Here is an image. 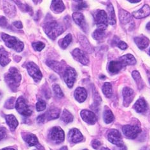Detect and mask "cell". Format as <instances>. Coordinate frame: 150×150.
<instances>
[{
  "instance_id": "obj_1",
  "label": "cell",
  "mask_w": 150,
  "mask_h": 150,
  "mask_svg": "<svg viewBox=\"0 0 150 150\" xmlns=\"http://www.w3.org/2000/svg\"><path fill=\"white\" fill-rule=\"evenodd\" d=\"M21 78V75L18 69L15 67H11L5 75V80L10 88L13 91H16L20 85Z\"/></svg>"
},
{
  "instance_id": "obj_2",
  "label": "cell",
  "mask_w": 150,
  "mask_h": 150,
  "mask_svg": "<svg viewBox=\"0 0 150 150\" xmlns=\"http://www.w3.org/2000/svg\"><path fill=\"white\" fill-rule=\"evenodd\" d=\"M43 29L47 36L52 40H55L56 38L61 35L64 31L62 26L55 21L47 22L44 25Z\"/></svg>"
},
{
  "instance_id": "obj_3",
  "label": "cell",
  "mask_w": 150,
  "mask_h": 150,
  "mask_svg": "<svg viewBox=\"0 0 150 150\" xmlns=\"http://www.w3.org/2000/svg\"><path fill=\"white\" fill-rule=\"evenodd\" d=\"M2 40L4 41L6 47L12 48L17 52H21L24 49V43L17 38L3 33Z\"/></svg>"
},
{
  "instance_id": "obj_4",
  "label": "cell",
  "mask_w": 150,
  "mask_h": 150,
  "mask_svg": "<svg viewBox=\"0 0 150 150\" xmlns=\"http://www.w3.org/2000/svg\"><path fill=\"white\" fill-rule=\"evenodd\" d=\"M95 22L98 29L105 30L108 25V17L104 10H97L94 15Z\"/></svg>"
},
{
  "instance_id": "obj_5",
  "label": "cell",
  "mask_w": 150,
  "mask_h": 150,
  "mask_svg": "<svg viewBox=\"0 0 150 150\" xmlns=\"http://www.w3.org/2000/svg\"><path fill=\"white\" fill-rule=\"evenodd\" d=\"M16 108L21 115L25 117H29L32 114V110L26 104L23 97H19L17 99L16 103Z\"/></svg>"
},
{
  "instance_id": "obj_6",
  "label": "cell",
  "mask_w": 150,
  "mask_h": 150,
  "mask_svg": "<svg viewBox=\"0 0 150 150\" xmlns=\"http://www.w3.org/2000/svg\"><path fill=\"white\" fill-rule=\"evenodd\" d=\"M50 139L56 144L61 143L64 140V132L63 130L59 127H55L52 128L48 134Z\"/></svg>"
},
{
  "instance_id": "obj_7",
  "label": "cell",
  "mask_w": 150,
  "mask_h": 150,
  "mask_svg": "<svg viewBox=\"0 0 150 150\" xmlns=\"http://www.w3.org/2000/svg\"><path fill=\"white\" fill-rule=\"evenodd\" d=\"M108 140L112 144H113L118 147L122 148L124 146L123 144V141L122 140V137L121 134L120 133L118 130L116 129H111L109 131L108 134Z\"/></svg>"
},
{
  "instance_id": "obj_8",
  "label": "cell",
  "mask_w": 150,
  "mask_h": 150,
  "mask_svg": "<svg viewBox=\"0 0 150 150\" xmlns=\"http://www.w3.org/2000/svg\"><path fill=\"white\" fill-rule=\"evenodd\" d=\"M26 67H27L28 73L36 82H38L42 80L43 76L42 72L36 64L34 62H28L26 64Z\"/></svg>"
},
{
  "instance_id": "obj_9",
  "label": "cell",
  "mask_w": 150,
  "mask_h": 150,
  "mask_svg": "<svg viewBox=\"0 0 150 150\" xmlns=\"http://www.w3.org/2000/svg\"><path fill=\"white\" fill-rule=\"evenodd\" d=\"M76 78V72L72 67H68L64 71V80L69 88H72Z\"/></svg>"
},
{
  "instance_id": "obj_10",
  "label": "cell",
  "mask_w": 150,
  "mask_h": 150,
  "mask_svg": "<svg viewBox=\"0 0 150 150\" xmlns=\"http://www.w3.org/2000/svg\"><path fill=\"white\" fill-rule=\"evenodd\" d=\"M122 131L126 137L134 139L137 137L139 134L141 133V129L136 125H126L123 127Z\"/></svg>"
},
{
  "instance_id": "obj_11",
  "label": "cell",
  "mask_w": 150,
  "mask_h": 150,
  "mask_svg": "<svg viewBox=\"0 0 150 150\" xmlns=\"http://www.w3.org/2000/svg\"><path fill=\"white\" fill-rule=\"evenodd\" d=\"M119 18L120 21L122 25L124 26L129 25V28L130 29L131 28H133L132 24L134 25V21L132 19V16H131L128 12H127V11L123 9L120 10Z\"/></svg>"
},
{
  "instance_id": "obj_12",
  "label": "cell",
  "mask_w": 150,
  "mask_h": 150,
  "mask_svg": "<svg viewBox=\"0 0 150 150\" xmlns=\"http://www.w3.org/2000/svg\"><path fill=\"white\" fill-rule=\"evenodd\" d=\"M72 55L77 61L80 62L82 64L87 65L89 63V59L87 54L79 48L74 49L72 52Z\"/></svg>"
},
{
  "instance_id": "obj_13",
  "label": "cell",
  "mask_w": 150,
  "mask_h": 150,
  "mask_svg": "<svg viewBox=\"0 0 150 150\" xmlns=\"http://www.w3.org/2000/svg\"><path fill=\"white\" fill-rule=\"evenodd\" d=\"M81 117L82 119L88 124L93 125L97 122V117L94 112L91 111L83 110L81 111Z\"/></svg>"
},
{
  "instance_id": "obj_14",
  "label": "cell",
  "mask_w": 150,
  "mask_h": 150,
  "mask_svg": "<svg viewBox=\"0 0 150 150\" xmlns=\"http://www.w3.org/2000/svg\"><path fill=\"white\" fill-rule=\"evenodd\" d=\"M122 93L123 97V105L125 107L129 106L134 97V91L129 87H125L123 89Z\"/></svg>"
},
{
  "instance_id": "obj_15",
  "label": "cell",
  "mask_w": 150,
  "mask_h": 150,
  "mask_svg": "<svg viewBox=\"0 0 150 150\" xmlns=\"http://www.w3.org/2000/svg\"><path fill=\"white\" fill-rule=\"evenodd\" d=\"M73 18L76 23L80 26V28L86 31L87 29V24L86 23L83 15L80 12H74L73 14Z\"/></svg>"
},
{
  "instance_id": "obj_16",
  "label": "cell",
  "mask_w": 150,
  "mask_h": 150,
  "mask_svg": "<svg viewBox=\"0 0 150 150\" xmlns=\"http://www.w3.org/2000/svg\"><path fill=\"white\" fill-rule=\"evenodd\" d=\"M69 140L73 143H77L83 140V137L81 133L76 129H71L68 134Z\"/></svg>"
},
{
  "instance_id": "obj_17",
  "label": "cell",
  "mask_w": 150,
  "mask_h": 150,
  "mask_svg": "<svg viewBox=\"0 0 150 150\" xmlns=\"http://www.w3.org/2000/svg\"><path fill=\"white\" fill-rule=\"evenodd\" d=\"M150 15V7L148 5H145L137 12H134L132 13L134 17L136 18H142L148 17Z\"/></svg>"
},
{
  "instance_id": "obj_18",
  "label": "cell",
  "mask_w": 150,
  "mask_h": 150,
  "mask_svg": "<svg viewBox=\"0 0 150 150\" xmlns=\"http://www.w3.org/2000/svg\"><path fill=\"white\" fill-rule=\"evenodd\" d=\"M134 42L137 45V46L140 48V49H144L147 48L149 44V40L147 37L143 35L136 37L134 38Z\"/></svg>"
},
{
  "instance_id": "obj_19",
  "label": "cell",
  "mask_w": 150,
  "mask_h": 150,
  "mask_svg": "<svg viewBox=\"0 0 150 150\" xmlns=\"http://www.w3.org/2000/svg\"><path fill=\"white\" fill-rule=\"evenodd\" d=\"M74 97L79 103H83L87 97V91L82 87L77 88L74 91Z\"/></svg>"
},
{
  "instance_id": "obj_20",
  "label": "cell",
  "mask_w": 150,
  "mask_h": 150,
  "mask_svg": "<svg viewBox=\"0 0 150 150\" xmlns=\"http://www.w3.org/2000/svg\"><path fill=\"white\" fill-rule=\"evenodd\" d=\"M120 61L121 62V63L124 67L129 65H134L136 64V59L131 54H127L122 56L120 59Z\"/></svg>"
},
{
  "instance_id": "obj_21",
  "label": "cell",
  "mask_w": 150,
  "mask_h": 150,
  "mask_svg": "<svg viewBox=\"0 0 150 150\" xmlns=\"http://www.w3.org/2000/svg\"><path fill=\"white\" fill-rule=\"evenodd\" d=\"M124 67L120 61H111L109 64V71L112 74L118 73Z\"/></svg>"
},
{
  "instance_id": "obj_22",
  "label": "cell",
  "mask_w": 150,
  "mask_h": 150,
  "mask_svg": "<svg viewBox=\"0 0 150 150\" xmlns=\"http://www.w3.org/2000/svg\"><path fill=\"white\" fill-rule=\"evenodd\" d=\"M51 9L55 13H59L63 12L65 9V6L62 1H52Z\"/></svg>"
},
{
  "instance_id": "obj_23",
  "label": "cell",
  "mask_w": 150,
  "mask_h": 150,
  "mask_svg": "<svg viewBox=\"0 0 150 150\" xmlns=\"http://www.w3.org/2000/svg\"><path fill=\"white\" fill-rule=\"evenodd\" d=\"M9 54L3 47L0 48V64L2 66H5L10 62Z\"/></svg>"
},
{
  "instance_id": "obj_24",
  "label": "cell",
  "mask_w": 150,
  "mask_h": 150,
  "mask_svg": "<svg viewBox=\"0 0 150 150\" xmlns=\"http://www.w3.org/2000/svg\"><path fill=\"white\" fill-rule=\"evenodd\" d=\"M5 119L7 124L9 126L11 130H15L18 126V121L17 118L13 115H8L5 116Z\"/></svg>"
},
{
  "instance_id": "obj_25",
  "label": "cell",
  "mask_w": 150,
  "mask_h": 150,
  "mask_svg": "<svg viewBox=\"0 0 150 150\" xmlns=\"http://www.w3.org/2000/svg\"><path fill=\"white\" fill-rule=\"evenodd\" d=\"M134 108L137 112H144L147 109L146 100L142 98L139 99L134 104Z\"/></svg>"
},
{
  "instance_id": "obj_26",
  "label": "cell",
  "mask_w": 150,
  "mask_h": 150,
  "mask_svg": "<svg viewBox=\"0 0 150 150\" xmlns=\"http://www.w3.org/2000/svg\"><path fill=\"white\" fill-rule=\"evenodd\" d=\"M107 10L108 13V22L111 25L116 24V17L114 8L111 3H109L107 6Z\"/></svg>"
},
{
  "instance_id": "obj_27",
  "label": "cell",
  "mask_w": 150,
  "mask_h": 150,
  "mask_svg": "<svg viewBox=\"0 0 150 150\" xmlns=\"http://www.w3.org/2000/svg\"><path fill=\"white\" fill-rule=\"evenodd\" d=\"M60 115V111L57 108H50L47 112L45 113L46 119L47 118L48 120H54L58 118Z\"/></svg>"
},
{
  "instance_id": "obj_28",
  "label": "cell",
  "mask_w": 150,
  "mask_h": 150,
  "mask_svg": "<svg viewBox=\"0 0 150 150\" xmlns=\"http://www.w3.org/2000/svg\"><path fill=\"white\" fill-rule=\"evenodd\" d=\"M47 65L54 70L55 72L60 73L62 71V65L60 62L54 61H50L47 62Z\"/></svg>"
},
{
  "instance_id": "obj_29",
  "label": "cell",
  "mask_w": 150,
  "mask_h": 150,
  "mask_svg": "<svg viewBox=\"0 0 150 150\" xmlns=\"http://www.w3.org/2000/svg\"><path fill=\"white\" fill-rule=\"evenodd\" d=\"M132 76L134 78L135 81L136 82L139 89H142L143 87V81H142L139 73L137 71H134L132 73Z\"/></svg>"
},
{
  "instance_id": "obj_30",
  "label": "cell",
  "mask_w": 150,
  "mask_h": 150,
  "mask_svg": "<svg viewBox=\"0 0 150 150\" xmlns=\"http://www.w3.org/2000/svg\"><path fill=\"white\" fill-rule=\"evenodd\" d=\"M103 118H104V120L105 123L108 124V123H110L114 120L115 117H114V115L112 114V112L111 110H106L104 111Z\"/></svg>"
},
{
  "instance_id": "obj_31",
  "label": "cell",
  "mask_w": 150,
  "mask_h": 150,
  "mask_svg": "<svg viewBox=\"0 0 150 150\" xmlns=\"http://www.w3.org/2000/svg\"><path fill=\"white\" fill-rule=\"evenodd\" d=\"M61 120L66 123H71L73 121V116L67 110H64L61 116Z\"/></svg>"
},
{
  "instance_id": "obj_32",
  "label": "cell",
  "mask_w": 150,
  "mask_h": 150,
  "mask_svg": "<svg viewBox=\"0 0 150 150\" xmlns=\"http://www.w3.org/2000/svg\"><path fill=\"white\" fill-rule=\"evenodd\" d=\"M25 141L30 146H33L36 145L38 143V141L35 135L34 134H28L26 136Z\"/></svg>"
},
{
  "instance_id": "obj_33",
  "label": "cell",
  "mask_w": 150,
  "mask_h": 150,
  "mask_svg": "<svg viewBox=\"0 0 150 150\" xmlns=\"http://www.w3.org/2000/svg\"><path fill=\"white\" fill-rule=\"evenodd\" d=\"M104 94L106 97H110L112 96V85L110 83H105L102 88Z\"/></svg>"
},
{
  "instance_id": "obj_34",
  "label": "cell",
  "mask_w": 150,
  "mask_h": 150,
  "mask_svg": "<svg viewBox=\"0 0 150 150\" xmlns=\"http://www.w3.org/2000/svg\"><path fill=\"white\" fill-rule=\"evenodd\" d=\"M72 36H71V34L67 35L61 41V43L60 44L61 47L63 49H65V48H66L69 46V45L71 43V42H72Z\"/></svg>"
},
{
  "instance_id": "obj_35",
  "label": "cell",
  "mask_w": 150,
  "mask_h": 150,
  "mask_svg": "<svg viewBox=\"0 0 150 150\" xmlns=\"http://www.w3.org/2000/svg\"><path fill=\"white\" fill-rule=\"evenodd\" d=\"M92 36L93 37V38L97 40H100L101 39H103L105 36V30L97 28V29H96V31L93 32Z\"/></svg>"
},
{
  "instance_id": "obj_36",
  "label": "cell",
  "mask_w": 150,
  "mask_h": 150,
  "mask_svg": "<svg viewBox=\"0 0 150 150\" xmlns=\"http://www.w3.org/2000/svg\"><path fill=\"white\" fill-rule=\"evenodd\" d=\"M32 46L34 48V49L36 51H42L43 48L45 47V45L43 43L38 42H34L32 43Z\"/></svg>"
},
{
  "instance_id": "obj_37",
  "label": "cell",
  "mask_w": 150,
  "mask_h": 150,
  "mask_svg": "<svg viewBox=\"0 0 150 150\" xmlns=\"http://www.w3.org/2000/svg\"><path fill=\"white\" fill-rule=\"evenodd\" d=\"M36 110L38 111H43L45 110L46 108V103L44 100H40L38 101V103H36Z\"/></svg>"
},
{
  "instance_id": "obj_38",
  "label": "cell",
  "mask_w": 150,
  "mask_h": 150,
  "mask_svg": "<svg viewBox=\"0 0 150 150\" xmlns=\"http://www.w3.org/2000/svg\"><path fill=\"white\" fill-rule=\"evenodd\" d=\"M53 88H54V91L55 93V95L57 96L58 97H59V98H61V97H62L64 96L63 92L62 91L61 87H59V85H54Z\"/></svg>"
},
{
  "instance_id": "obj_39",
  "label": "cell",
  "mask_w": 150,
  "mask_h": 150,
  "mask_svg": "<svg viewBox=\"0 0 150 150\" xmlns=\"http://www.w3.org/2000/svg\"><path fill=\"white\" fill-rule=\"evenodd\" d=\"M15 100H16V99H15L14 97H12V98H10V99H8L6 101V103L5 105V107L7 109H12L14 106Z\"/></svg>"
},
{
  "instance_id": "obj_40",
  "label": "cell",
  "mask_w": 150,
  "mask_h": 150,
  "mask_svg": "<svg viewBox=\"0 0 150 150\" xmlns=\"http://www.w3.org/2000/svg\"><path fill=\"white\" fill-rule=\"evenodd\" d=\"M78 5L76 6V9L78 10H81L86 8L87 7V5L85 1H78Z\"/></svg>"
},
{
  "instance_id": "obj_41",
  "label": "cell",
  "mask_w": 150,
  "mask_h": 150,
  "mask_svg": "<svg viewBox=\"0 0 150 150\" xmlns=\"http://www.w3.org/2000/svg\"><path fill=\"white\" fill-rule=\"evenodd\" d=\"M117 46L118 47V48H120L122 50H125L127 49V47H128L127 44L124 42H122V41H120L117 44Z\"/></svg>"
},
{
  "instance_id": "obj_42",
  "label": "cell",
  "mask_w": 150,
  "mask_h": 150,
  "mask_svg": "<svg viewBox=\"0 0 150 150\" xmlns=\"http://www.w3.org/2000/svg\"><path fill=\"white\" fill-rule=\"evenodd\" d=\"M101 145V142L99 141V140H97V139H95L93 140L92 142V147L94 148L95 149H97Z\"/></svg>"
},
{
  "instance_id": "obj_43",
  "label": "cell",
  "mask_w": 150,
  "mask_h": 150,
  "mask_svg": "<svg viewBox=\"0 0 150 150\" xmlns=\"http://www.w3.org/2000/svg\"><path fill=\"white\" fill-rule=\"evenodd\" d=\"M6 130L4 127H0V141L6 137Z\"/></svg>"
},
{
  "instance_id": "obj_44",
  "label": "cell",
  "mask_w": 150,
  "mask_h": 150,
  "mask_svg": "<svg viewBox=\"0 0 150 150\" xmlns=\"http://www.w3.org/2000/svg\"><path fill=\"white\" fill-rule=\"evenodd\" d=\"M7 25V21L4 17H0V26L3 28H5Z\"/></svg>"
},
{
  "instance_id": "obj_45",
  "label": "cell",
  "mask_w": 150,
  "mask_h": 150,
  "mask_svg": "<svg viewBox=\"0 0 150 150\" xmlns=\"http://www.w3.org/2000/svg\"><path fill=\"white\" fill-rule=\"evenodd\" d=\"M45 119H46V116H45V113L42 115H40L39 117L37 118V122L39 123H42L45 122Z\"/></svg>"
},
{
  "instance_id": "obj_46",
  "label": "cell",
  "mask_w": 150,
  "mask_h": 150,
  "mask_svg": "<svg viewBox=\"0 0 150 150\" xmlns=\"http://www.w3.org/2000/svg\"><path fill=\"white\" fill-rule=\"evenodd\" d=\"M13 24L14 26H16V27L18 29H21V28H22V27H23V25H22L21 22H20V21L14 22Z\"/></svg>"
},
{
  "instance_id": "obj_47",
  "label": "cell",
  "mask_w": 150,
  "mask_h": 150,
  "mask_svg": "<svg viewBox=\"0 0 150 150\" xmlns=\"http://www.w3.org/2000/svg\"><path fill=\"white\" fill-rule=\"evenodd\" d=\"M146 29H148L149 31H150V22H148V23L147 24V25H146Z\"/></svg>"
},
{
  "instance_id": "obj_48",
  "label": "cell",
  "mask_w": 150,
  "mask_h": 150,
  "mask_svg": "<svg viewBox=\"0 0 150 150\" xmlns=\"http://www.w3.org/2000/svg\"><path fill=\"white\" fill-rule=\"evenodd\" d=\"M60 150H67V148L66 146H64V147L61 148V149H60Z\"/></svg>"
},
{
  "instance_id": "obj_49",
  "label": "cell",
  "mask_w": 150,
  "mask_h": 150,
  "mask_svg": "<svg viewBox=\"0 0 150 150\" xmlns=\"http://www.w3.org/2000/svg\"><path fill=\"white\" fill-rule=\"evenodd\" d=\"M2 150H15V149H12V148H5V149H3Z\"/></svg>"
},
{
  "instance_id": "obj_50",
  "label": "cell",
  "mask_w": 150,
  "mask_h": 150,
  "mask_svg": "<svg viewBox=\"0 0 150 150\" xmlns=\"http://www.w3.org/2000/svg\"><path fill=\"white\" fill-rule=\"evenodd\" d=\"M129 2L130 3H138V2H140L139 0H138V1H129Z\"/></svg>"
},
{
  "instance_id": "obj_51",
  "label": "cell",
  "mask_w": 150,
  "mask_h": 150,
  "mask_svg": "<svg viewBox=\"0 0 150 150\" xmlns=\"http://www.w3.org/2000/svg\"><path fill=\"white\" fill-rule=\"evenodd\" d=\"M100 150H110V149L107 148H102Z\"/></svg>"
},
{
  "instance_id": "obj_52",
  "label": "cell",
  "mask_w": 150,
  "mask_h": 150,
  "mask_svg": "<svg viewBox=\"0 0 150 150\" xmlns=\"http://www.w3.org/2000/svg\"><path fill=\"white\" fill-rule=\"evenodd\" d=\"M121 148V149L120 150H127L126 149V148H125V146H123V147H122V148Z\"/></svg>"
},
{
  "instance_id": "obj_53",
  "label": "cell",
  "mask_w": 150,
  "mask_h": 150,
  "mask_svg": "<svg viewBox=\"0 0 150 150\" xmlns=\"http://www.w3.org/2000/svg\"><path fill=\"white\" fill-rule=\"evenodd\" d=\"M149 83H150V78H149Z\"/></svg>"
},
{
  "instance_id": "obj_54",
  "label": "cell",
  "mask_w": 150,
  "mask_h": 150,
  "mask_svg": "<svg viewBox=\"0 0 150 150\" xmlns=\"http://www.w3.org/2000/svg\"><path fill=\"white\" fill-rule=\"evenodd\" d=\"M83 150H87V149H83Z\"/></svg>"
},
{
  "instance_id": "obj_55",
  "label": "cell",
  "mask_w": 150,
  "mask_h": 150,
  "mask_svg": "<svg viewBox=\"0 0 150 150\" xmlns=\"http://www.w3.org/2000/svg\"><path fill=\"white\" fill-rule=\"evenodd\" d=\"M149 53H150V50H149Z\"/></svg>"
}]
</instances>
